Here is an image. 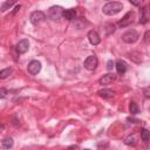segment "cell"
Returning a JSON list of instances; mask_svg holds the SVG:
<instances>
[{
  "label": "cell",
  "instance_id": "obj_14",
  "mask_svg": "<svg viewBox=\"0 0 150 150\" xmlns=\"http://www.w3.org/2000/svg\"><path fill=\"white\" fill-rule=\"evenodd\" d=\"M97 94H98V96H101L103 98H110V97L114 96L115 93L111 89H101V90L97 91Z\"/></svg>",
  "mask_w": 150,
  "mask_h": 150
},
{
  "label": "cell",
  "instance_id": "obj_20",
  "mask_svg": "<svg viewBox=\"0 0 150 150\" xmlns=\"http://www.w3.org/2000/svg\"><path fill=\"white\" fill-rule=\"evenodd\" d=\"M12 68H5V69H2L1 71H0V79H6V77H8L11 74H12Z\"/></svg>",
  "mask_w": 150,
  "mask_h": 150
},
{
  "label": "cell",
  "instance_id": "obj_21",
  "mask_svg": "<svg viewBox=\"0 0 150 150\" xmlns=\"http://www.w3.org/2000/svg\"><path fill=\"white\" fill-rule=\"evenodd\" d=\"M7 94H8L7 89H5V88H0V97H1V98L6 97V96H7Z\"/></svg>",
  "mask_w": 150,
  "mask_h": 150
},
{
  "label": "cell",
  "instance_id": "obj_22",
  "mask_svg": "<svg viewBox=\"0 0 150 150\" xmlns=\"http://www.w3.org/2000/svg\"><path fill=\"white\" fill-rule=\"evenodd\" d=\"M114 62H112V60H109L108 62H107V68H108V70H111L112 69V67H114Z\"/></svg>",
  "mask_w": 150,
  "mask_h": 150
},
{
  "label": "cell",
  "instance_id": "obj_25",
  "mask_svg": "<svg viewBox=\"0 0 150 150\" xmlns=\"http://www.w3.org/2000/svg\"><path fill=\"white\" fill-rule=\"evenodd\" d=\"M130 4H132V5H135V6H138L141 2H139V1H130Z\"/></svg>",
  "mask_w": 150,
  "mask_h": 150
},
{
  "label": "cell",
  "instance_id": "obj_24",
  "mask_svg": "<svg viewBox=\"0 0 150 150\" xmlns=\"http://www.w3.org/2000/svg\"><path fill=\"white\" fill-rule=\"evenodd\" d=\"M148 36H149V30H148V32L145 33V35H144V41H145V42H148V39H149Z\"/></svg>",
  "mask_w": 150,
  "mask_h": 150
},
{
  "label": "cell",
  "instance_id": "obj_7",
  "mask_svg": "<svg viewBox=\"0 0 150 150\" xmlns=\"http://www.w3.org/2000/svg\"><path fill=\"white\" fill-rule=\"evenodd\" d=\"M27 70H28V73L30 75H38L40 73V70H41V63H40V61H38V60L30 61L28 63Z\"/></svg>",
  "mask_w": 150,
  "mask_h": 150
},
{
  "label": "cell",
  "instance_id": "obj_10",
  "mask_svg": "<svg viewBox=\"0 0 150 150\" xmlns=\"http://www.w3.org/2000/svg\"><path fill=\"white\" fill-rule=\"evenodd\" d=\"M87 36H88L89 42H90L91 45H94V46H97V45L101 42V38H100V35L97 34L96 30H90Z\"/></svg>",
  "mask_w": 150,
  "mask_h": 150
},
{
  "label": "cell",
  "instance_id": "obj_6",
  "mask_svg": "<svg viewBox=\"0 0 150 150\" xmlns=\"http://www.w3.org/2000/svg\"><path fill=\"white\" fill-rule=\"evenodd\" d=\"M46 19V14L41 11H35L30 14L29 16V21L33 23V25H39L40 22H42L43 20Z\"/></svg>",
  "mask_w": 150,
  "mask_h": 150
},
{
  "label": "cell",
  "instance_id": "obj_9",
  "mask_svg": "<svg viewBox=\"0 0 150 150\" xmlns=\"http://www.w3.org/2000/svg\"><path fill=\"white\" fill-rule=\"evenodd\" d=\"M116 80V75L112 74V73H108L105 75H103L100 80H98V83L102 84V86H105V84H110L112 81Z\"/></svg>",
  "mask_w": 150,
  "mask_h": 150
},
{
  "label": "cell",
  "instance_id": "obj_18",
  "mask_svg": "<svg viewBox=\"0 0 150 150\" xmlns=\"http://www.w3.org/2000/svg\"><path fill=\"white\" fill-rule=\"evenodd\" d=\"M129 111H130L132 115H136V114H138V112H139V110H138V107H137L136 102H134V101H131V102H130V104H129Z\"/></svg>",
  "mask_w": 150,
  "mask_h": 150
},
{
  "label": "cell",
  "instance_id": "obj_1",
  "mask_svg": "<svg viewBox=\"0 0 150 150\" xmlns=\"http://www.w3.org/2000/svg\"><path fill=\"white\" fill-rule=\"evenodd\" d=\"M122 9H123V5H122V2H118V1H110V2H107V4L102 7L103 14L109 15V16L120 13Z\"/></svg>",
  "mask_w": 150,
  "mask_h": 150
},
{
  "label": "cell",
  "instance_id": "obj_26",
  "mask_svg": "<svg viewBox=\"0 0 150 150\" xmlns=\"http://www.w3.org/2000/svg\"><path fill=\"white\" fill-rule=\"evenodd\" d=\"M148 90H149V88H145V89H144V93H145V96H146V97H149V94H148Z\"/></svg>",
  "mask_w": 150,
  "mask_h": 150
},
{
  "label": "cell",
  "instance_id": "obj_23",
  "mask_svg": "<svg viewBox=\"0 0 150 150\" xmlns=\"http://www.w3.org/2000/svg\"><path fill=\"white\" fill-rule=\"evenodd\" d=\"M20 7H21V6H20V5H16V6H15V7H14V9H13V12H12V13H11V15H14V14H15V13H16V12H18V11H19V9H20Z\"/></svg>",
  "mask_w": 150,
  "mask_h": 150
},
{
  "label": "cell",
  "instance_id": "obj_5",
  "mask_svg": "<svg viewBox=\"0 0 150 150\" xmlns=\"http://www.w3.org/2000/svg\"><path fill=\"white\" fill-rule=\"evenodd\" d=\"M134 18H135V13H134L132 11H129V12L125 13V15L118 21V26H120L121 28H123V27H127V26L131 25L132 21H134Z\"/></svg>",
  "mask_w": 150,
  "mask_h": 150
},
{
  "label": "cell",
  "instance_id": "obj_4",
  "mask_svg": "<svg viewBox=\"0 0 150 150\" xmlns=\"http://www.w3.org/2000/svg\"><path fill=\"white\" fill-rule=\"evenodd\" d=\"M97 64H98V60H97V57L95 56V55H90V56H88L86 60H84V63H83V66H84V68L87 69V70H95L96 69V67H97Z\"/></svg>",
  "mask_w": 150,
  "mask_h": 150
},
{
  "label": "cell",
  "instance_id": "obj_8",
  "mask_svg": "<svg viewBox=\"0 0 150 150\" xmlns=\"http://www.w3.org/2000/svg\"><path fill=\"white\" fill-rule=\"evenodd\" d=\"M29 48V42L27 39H23V40H20L16 46H15V49H16V53L18 54H25Z\"/></svg>",
  "mask_w": 150,
  "mask_h": 150
},
{
  "label": "cell",
  "instance_id": "obj_11",
  "mask_svg": "<svg viewBox=\"0 0 150 150\" xmlns=\"http://www.w3.org/2000/svg\"><path fill=\"white\" fill-rule=\"evenodd\" d=\"M137 142H138L137 134H131L128 137H125V139H124V144L125 145H129V146H135L137 144Z\"/></svg>",
  "mask_w": 150,
  "mask_h": 150
},
{
  "label": "cell",
  "instance_id": "obj_17",
  "mask_svg": "<svg viewBox=\"0 0 150 150\" xmlns=\"http://www.w3.org/2000/svg\"><path fill=\"white\" fill-rule=\"evenodd\" d=\"M15 4H16V1H14V0H11V1L7 0V1H5V2L2 4V6L0 7V11H1V12H5V11L9 9V8H11L13 5H15Z\"/></svg>",
  "mask_w": 150,
  "mask_h": 150
},
{
  "label": "cell",
  "instance_id": "obj_27",
  "mask_svg": "<svg viewBox=\"0 0 150 150\" xmlns=\"http://www.w3.org/2000/svg\"><path fill=\"white\" fill-rule=\"evenodd\" d=\"M84 150H89V149H84Z\"/></svg>",
  "mask_w": 150,
  "mask_h": 150
},
{
  "label": "cell",
  "instance_id": "obj_2",
  "mask_svg": "<svg viewBox=\"0 0 150 150\" xmlns=\"http://www.w3.org/2000/svg\"><path fill=\"white\" fill-rule=\"evenodd\" d=\"M138 38H139V35L135 29H130V30L125 32L124 34H122V40L127 43H134L138 40Z\"/></svg>",
  "mask_w": 150,
  "mask_h": 150
},
{
  "label": "cell",
  "instance_id": "obj_12",
  "mask_svg": "<svg viewBox=\"0 0 150 150\" xmlns=\"http://www.w3.org/2000/svg\"><path fill=\"white\" fill-rule=\"evenodd\" d=\"M115 67H116V70L120 75H123L127 71V63L123 60H117L115 63Z\"/></svg>",
  "mask_w": 150,
  "mask_h": 150
},
{
  "label": "cell",
  "instance_id": "obj_13",
  "mask_svg": "<svg viewBox=\"0 0 150 150\" xmlns=\"http://www.w3.org/2000/svg\"><path fill=\"white\" fill-rule=\"evenodd\" d=\"M62 16H63L64 19H67V20H73V19H75V16H76V11H75L74 8L63 9Z\"/></svg>",
  "mask_w": 150,
  "mask_h": 150
},
{
  "label": "cell",
  "instance_id": "obj_3",
  "mask_svg": "<svg viewBox=\"0 0 150 150\" xmlns=\"http://www.w3.org/2000/svg\"><path fill=\"white\" fill-rule=\"evenodd\" d=\"M62 12H63V8L61 6H52L48 9L47 15L52 20H57L60 16H62Z\"/></svg>",
  "mask_w": 150,
  "mask_h": 150
},
{
  "label": "cell",
  "instance_id": "obj_19",
  "mask_svg": "<svg viewBox=\"0 0 150 150\" xmlns=\"http://www.w3.org/2000/svg\"><path fill=\"white\" fill-rule=\"evenodd\" d=\"M141 138H142V141H144L145 143L149 142V130H148V129H145V128L141 129Z\"/></svg>",
  "mask_w": 150,
  "mask_h": 150
},
{
  "label": "cell",
  "instance_id": "obj_15",
  "mask_svg": "<svg viewBox=\"0 0 150 150\" xmlns=\"http://www.w3.org/2000/svg\"><path fill=\"white\" fill-rule=\"evenodd\" d=\"M146 12H148L146 7H142V8L139 9V23H142V25H145V23L148 22Z\"/></svg>",
  "mask_w": 150,
  "mask_h": 150
},
{
  "label": "cell",
  "instance_id": "obj_16",
  "mask_svg": "<svg viewBox=\"0 0 150 150\" xmlns=\"http://www.w3.org/2000/svg\"><path fill=\"white\" fill-rule=\"evenodd\" d=\"M13 138L12 137H5L2 141H1V145H2V148H5V149H9V148H12L13 146Z\"/></svg>",
  "mask_w": 150,
  "mask_h": 150
}]
</instances>
